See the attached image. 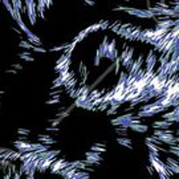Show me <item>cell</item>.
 I'll use <instances>...</instances> for the list:
<instances>
[{
    "label": "cell",
    "instance_id": "obj_1",
    "mask_svg": "<svg viewBox=\"0 0 179 179\" xmlns=\"http://www.w3.org/2000/svg\"><path fill=\"white\" fill-rule=\"evenodd\" d=\"M134 119V114L133 113H125L121 117H118V118H114V119H112V123L114 126H123V127H127L129 129V123L131 122Z\"/></svg>",
    "mask_w": 179,
    "mask_h": 179
},
{
    "label": "cell",
    "instance_id": "obj_2",
    "mask_svg": "<svg viewBox=\"0 0 179 179\" xmlns=\"http://www.w3.org/2000/svg\"><path fill=\"white\" fill-rule=\"evenodd\" d=\"M24 4L27 5V13H28L29 21H31L32 25H35L36 24V17H37V11H36V5H37V3H35V2H25Z\"/></svg>",
    "mask_w": 179,
    "mask_h": 179
},
{
    "label": "cell",
    "instance_id": "obj_3",
    "mask_svg": "<svg viewBox=\"0 0 179 179\" xmlns=\"http://www.w3.org/2000/svg\"><path fill=\"white\" fill-rule=\"evenodd\" d=\"M13 145H15V147L17 149V151H19L20 154H25V153H32V151H33V147H32L31 142H27V141H15Z\"/></svg>",
    "mask_w": 179,
    "mask_h": 179
},
{
    "label": "cell",
    "instance_id": "obj_4",
    "mask_svg": "<svg viewBox=\"0 0 179 179\" xmlns=\"http://www.w3.org/2000/svg\"><path fill=\"white\" fill-rule=\"evenodd\" d=\"M118 56V53H117V48H115V40H113V41L109 44V48H108V53H106V58L109 60H117V57Z\"/></svg>",
    "mask_w": 179,
    "mask_h": 179
},
{
    "label": "cell",
    "instance_id": "obj_5",
    "mask_svg": "<svg viewBox=\"0 0 179 179\" xmlns=\"http://www.w3.org/2000/svg\"><path fill=\"white\" fill-rule=\"evenodd\" d=\"M25 35H27L28 43H31L33 46H40V44H41V39H40L39 36H36L33 32H31V31H29L28 33H25Z\"/></svg>",
    "mask_w": 179,
    "mask_h": 179
},
{
    "label": "cell",
    "instance_id": "obj_6",
    "mask_svg": "<svg viewBox=\"0 0 179 179\" xmlns=\"http://www.w3.org/2000/svg\"><path fill=\"white\" fill-rule=\"evenodd\" d=\"M37 138H39V141H41V143L45 145V146H49V145L56 143V139H53V138L49 137L48 134H39Z\"/></svg>",
    "mask_w": 179,
    "mask_h": 179
},
{
    "label": "cell",
    "instance_id": "obj_7",
    "mask_svg": "<svg viewBox=\"0 0 179 179\" xmlns=\"http://www.w3.org/2000/svg\"><path fill=\"white\" fill-rule=\"evenodd\" d=\"M133 53H134V50L130 49L129 52H127L126 57L121 61V64H122L125 68H131V65H133Z\"/></svg>",
    "mask_w": 179,
    "mask_h": 179
},
{
    "label": "cell",
    "instance_id": "obj_8",
    "mask_svg": "<svg viewBox=\"0 0 179 179\" xmlns=\"http://www.w3.org/2000/svg\"><path fill=\"white\" fill-rule=\"evenodd\" d=\"M175 25V20H162V21H158V24H157V28L158 29H169L171 27H174Z\"/></svg>",
    "mask_w": 179,
    "mask_h": 179
},
{
    "label": "cell",
    "instance_id": "obj_9",
    "mask_svg": "<svg viewBox=\"0 0 179 179\" xmlns=\"http://www.w3.org/2000/svg\"><path fill=\"white\" fill-rule=\"evenodd\" d=\"M173 125V122H169V121H157V122H154V129H165V130H167L169 127Z\"/></svg>",
    "mask_w": 179,
    "mask_h": 179
},
{
    "label": "cell",
    "instance_id": "obj_10",
    "mask_svg": "<svg viewBox=\"0 0 179 179\" xmlns=\"http://www.w3.org/2000/svg\"><path fill=\"white\" fill-rule=\"evenodd\" d=\"M131 130L137 131V133H146L149 130V126L147 125H142V123H137V125H133L130 127Z\"/></svg>",
    "mask_w": 179,
    "mask_h": 179
},
{
    "label": "cell",
    "instance_id": "obj_11",
    "mask_svg": "<svg viewBox=\"0 0 179 179\" xmlns=\"http://www.w3.org/2000/svg\"><path fill=\"white\" fill-rule=\"evenodd\" d=\"M117 142H118L119 145H122V146H126V147H129V149H133V146H131V139H130V138L119 137V138H117Z\"/></svg>",
    "mask_w": 179,
    "mask_h": 179
},
{
    "label": "cell",
    "instance_id": "obj_12",
    "mask_svg": "<svg viewBox=\"0 0 179 179\" xmlns=\"http://www.w3.org/2000/svg\"><path fill=\"white\" fill-rule=\"evenodd\" d=\"M3 4L5 5V8L7 11H9V13H11V17L12 19H16V15H15V9H13V5H12V2H3Z\"/></svg>",
    "mask_w": 179,
    "mask_h": 179
},
{
    "label": "cell",
    "instance_id": "obj_13",
    "mask_svg": "<svg viewBox=\"0 0 179 179\" xmlns=\"http://www.w3.org/2000/svg\"><path fill=\"white\" fill-rule=\"evenodd\" d=\"M71 165L74 167V169H81V170H85L86 169L85 160H74V162H72Z\"/></svg>",
    "mask_w": 179,
    "mask_h": 179
},
{
    "label": "cell",
    "instance_id": "obj_14",
    "mask_svg": "<svg viewBox=\"0 0 179 179\" xmlns=\"http://www.w3.org/2000/svg\"><path fill=\"white\" fill-rule=\"evenodd\" d=\"M16 23L19 24L20 29L24 32V33H28V32H29V29H28V27H27V25H25V23L23 21V17H21V16H20V17H17V19H16Z\"/></svg>",
    "mask_w": 179,
    "mask_h": 179
},
{
    "label": "cell",
    "instance_id": "obj_15",
    "mask_svg": "<svg viewBox=\"0 0 179 179\" xmlns=\"http://www.w3.org/2000/svg\"><path fill=\"white\" fill-rule=\"evenodd\" d=\"M90 151H94V153H104L105 151V145H102V143H96V145H93L92 146V149H90Z\"/></svg>",
    "mask_w": 179,
    "mask_h": 179
},
{
    "label": "cell",
    "instance_id": "obj_16",
    "mask_svg": "<svg viewBox=\"0 0 179 179\" xmlns=\"http://www.w3.org/2000/svg\"><path fill=\"white\" fill-rule=\"evenodd\" d=\"M102 93H104V92H100V90H93V92H90V94H89V100L90 101L98 100V98L102 97Z\"/></svg>",
    "mask_w": 179,
    "mask_h": 179
},
{
    "label": "cell",
    "instance_id": "obj_17",
    "mask_svg": "<svg viewBox=\"0 0 179 179\" xmlns=\"http://www.w3.org/2000/svg\"><path fill=\"white\" fill-rule=\"evenodd\" d=\"M45 3L46 2H39L37 3V7H36V11H37V13L41 17H44V9L46 8V7H44V5H45Z\"/></svg>",
    "mask_w": 179,
    "mask_h": 179
},
{
    "label": "cell",
    "instance_id": "obj_18",
    "mask_svg": "<svg viewBox=\"0 0 179 179\" xmlns=\"http://www.w3.org/2000/svg\"><path fill=\"white\" fill-rule=\"evenodd\" d=\"M72 179H89V174L84 173V171H77V173L73 175Z\"/></svg>",
    "mask_w": 179,
    "mask_h": 179
},
{
    "label": "cell",
    "instance_id": "obj_19",
    "mask_svg": "<svg viewBox=\"0 0 179 179\" xmlns=\"http://www.w3.org/2000/svg\"><path fill=\"white\" fill-rule=\"evenodd\" d=\"M98 29H101V23L90 25L89 28H86V29H85V32H86L88 35H89V33H92V32H96V31H98Z\"/></svg>",
    "mask_w": 179,
    "mask_h": 179
},
{
    "label": "cell",
    "instance_id": "obj_20",
    "mask_svg": "<svg viewBox=\"0 0 179 179\" xmlns=\"http://www.w3.org/2000/svg\"><path fill=\"white\" fill-rule=\"evenodd\" d=\"M19 57L21 58V60H25V61H33L35 58L31 56V53H28V52H21L19 54Z\"/></svg>",
    "mask_w": 179,
    "mask_h": 179
},
{
    "label": "cell",
    "instance_id": "obj_21",
    "mask_svg": "<svg viewBox=\"0 0 179 179\" xmlns=\"http://www.w3.org/2000/svg\"><path fill=\"white\" fill-rule=\"evenodd\" d=\"M19 46L20 48H24V49H33V45H32L31 43L25 41V40H21V41L19 43Z\"/></svg>",
    "mask_w": 179,
    "mask_h": 179
},
{
    "label": "cell",
    "instance_id": "obj_22",
    "mask_svg": "<svg viewBox=\"0 0 179 179\" xmlns=\"http://www.w3.org/2000/svg\"><path fill=\"white\" fill-rule=\"evenodd\" d=\"M86 36H88V33H86V32H85V31L80 32V33H78L77 36H76L74 41H76V43H80V41H81V40H84V39H85V37H86Z\"/></svg>",
    "mask_w": 179,
    "mask_h": 179
},
{
    "label": "cell",
    "instance_id": "obj_23",
    "mask_svg": "<svg viewBox=\"0 0 179 179\" xmlns=\"http://www.w3.org/2000/svg\"><path fill=\"white\" fill-rule=\"evenodd\" d=\"M101 57H102L101 50H100V49H97V52H96V60H94V65H96V67H98V65H100V60H101Z\"/></svg>",
    "mask_w": 179,
    "mask_h": 179
},
{
    "label": "cell",
    "instance_id": "obj_24",
    "mask_svg": "<svg viewBox=\"0 0 179 179\" xmlns=\"http://www.w3.org/2000/svg\"><path fill=\"white\" fill-rule=\"evenodd\" d=\"M68 48H69V44H64V45L54 46V48L50 49V50H53V52H57V50H64V49H68Z\"/></svg>",
    "mask_w": 179,
    "mask_h": 179
},
{
    "label": "cell",
    "instance_id": "obj_25",
    "mask_svg": "<svg viewBox=\"0 0 179 179\" xmlns=\"http://www.w3.org/2000/svg\"><path fill=\"white\" fill-rule=\"evenodd\" d=\"M58 102H60V98L56 97V98H52V100H48L46 101V104L48 105H54V104H58Z\"/></svg>",
    "mask_w": 179,
    "mask_h": 179
},
{
    "label": "cell",
    "instance_id": "obj_26",
    "mask_svg": "<svg viewBox=\"0 0 179 179\" xmlns=\"http://www.w3.org/2000/svg\"><path fill=\"white\" fill-rule=\"evenodd\" d=\"M119 67H121V58L118 57V58L115 60V74L119 72Z\"/></svg>",
    "mask_w": 179,
    "mask_h": 179
},
{
    "label": "cell",
    "instance_id": "obj_27",
    "mask_svg": "<svg viewBox=\"0 0 179 179\" xmlns=\"http://www.w3.org/2000/svg\"><path fill=\"white\" fill-rule=\"evenodd\" d=\"M17 133L23 134V136H29V133H31V131H29L28 129H17Z\"/></svg>",
    "mask_w": 179,
    "mask_h": 179
},
{
    "label": "cell",
    "instance_id": "obj_28",
    "mask_svg": "<svg viewBox=\"0 0 179 179\" xmlns=\"http://www.w3.org/2000/svg\"><path fill=\"white\" fill-rule=\"evenodd\" d=\"M32 50H35V52H41V53H45L46 52V49H44V48H40V46H33V49Z\"/></svg>",
    "mask_w": 179,
    "mask_h": 179
},
{
    "label": "cell",
    "instance_id": "obj_29",
    "mask_svg": "<svg viewBox=\"0 0 179 179\" xmlns=\"http://www.w3.org/2000/svg\"><path fill=\"white\" fill-rule=\"evenodd\" d=\"M61 121H63L61 118H57V119H53V121H50V122H52V127H56Z\"/></svg>",
    "mask_w": 179,
    "mask_h": 179
},
{
    "label": "cell",
    "instance_id": "obj_30",
    "mask_svg": "<svg viewBox=\"0 0 179 179\" xmlns=\"http://www.w3.org/2000/svg\"><path fill=\"white\" fill-rule=\"evenodd\" d=\"M60 93H61V90H54V92H50V96L56 98V97H58V94Z\"/></svg>",
    "mask_w": 179,
    "mask_h": 179
},
{
    "label": "cell",
    "instance_id": "obj_31",
    "mask_svg": "<svg viewBox=\"0 0 179 179\" xmlns=\"http://www.w3.org/2000/svg\"><path fill=\"white\" fill-rule=\"evenodd\" d=\"M46 130H48V131H58V129H57V127H52V126L46 127Z\"/></svg>",
    "mask_w": 179,
    "mask_h": 179
},
{
    "label": "cell",
    "instance_id": "obj_32",
    "mask_svg": "<svg viewBox=\"0 0 179 179\" xmlns=\"http://www.w3.org/2000/svg\"><path fill=\"white\" fill-rule=\"evenodd\" d=\"M13 68H15V69H20V71L23 69V67H21L20 64H15V65H13Z\"/></svg>",
    "mask_w": 179,
    "mask_h": 179
},
{
    "label": "cell",
    "instance_id": "obj_33",
    "mask_svg": "<svg viewBox=\"0 0 179 179\" xmlns=\"http://www.w3.org/2000/svg\"><path fill=\"white\" fill-rule=\"evenodd\" d=\"M7 72H11V73H13V74H16V71H13V69H11V71H7Z\"/></svg>",
    "mask_w": 179,
    "mask_h": 179
},
{
    "label": "cell",
    "instance_id": "obj_34",
    "mask_svg": "<svg viewBox=\"0 0 179 179\" xmlns=\"http://www.w3.org/2000/svg\"><path fill=\"white\" fill-rule=\"evenodd\" d=\"M27 179H35V177H27Z\"/></svg>",
    "mask_w": 179,
    "mask_h": 179
}]
</instances>
